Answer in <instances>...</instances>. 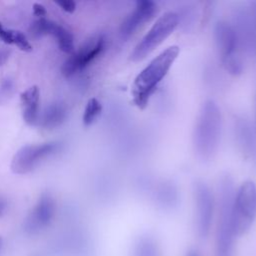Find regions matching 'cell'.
Segmentation results:
<instances>
[{
    "label": "cell",
    "mask_w": 256,
    "mask_h": 256,
    "mask_svg": "<svg viewBox=\"0 0 256 256\" xmlns=\"http://www.w3.org/2000/svg\"><path fill=\"white\" fill-rule=\"evenodd\" d=\"M67 117V109L63 103L55 102L50 104L41 119V126L45 129H54L64 123Z\"/></svg>",
    "instance_id": "5bb4252c"
},
{
    "label": "cell",
    "mask_w": 256,
    "mask_h": 256,
    "mask_svg": "<svg viewBox=\"0 0 256 256\" xmlns=\"http://www.w3.org/2000/svg\"><path fill=\"white\" fill-rule=\"evenodd\" d=\"M0 248H1V237H0Z\"/></svg>",
    "instance_id": "484cf974"
},
{
    "label": "cell",
    "mask_w": 256,
    "mask_h": 256,
    "mask_svg": "<svg viewBox=\"0 0 256 256\" xmlns=\"http://www.w3.org/2000/svg\"><path fill=\"white\" fill-rule=\"evenodd\" d=\"M187 256H199V255H198L196 252H193V251H192V252H190Z\"/></svg>",
    "instance_id": "cb8c5ba5"
},
{
    "label": "cell",
    "mask_w": 256,
    "mask_h": 256,
    "mask_svg": "<svg viewBox=\"0 0 256 256\" xmlns=\"http://www.w3.org/2000/svg\"><path fill=\"white\" fill-rule=\"evenodd\" d=\"M157 5L150 0H139L134 9L125 17L120 25V35L123 39L130 37L141 25L149 21L155 12Z\"/></svg>",
    "instance_id": "8fae6325"
},
{
    "label": "cell",
    "mask_w": 256,
    "mask_h": 256,
    "mask_svg": "<svg viewBox=\"0 0 256 256\" xmlns=\"http://www.w3.org/2000/svg\"><path fill=\"white\" fill-rule=\"evenodd\" d=\"M105 48V38L102 35H96L87 40L78 51L63 63L61 72L64 77L69 78L74 74L85 69L93 60H95Z\"/></svg>",
    "instance_id": "ba28073f"
},
{
    "label": "cell",
    "mask_w": 256,
    "mask_h": 256,
    "mask_svg": "<svg viewBox=\"0 0 256 256\" xmlns=\"http://www.w3.org/2000/svg\"><path fill=\"white\" fill-rule=\"evenodd\" d=\"M51 35H53L55 37L58 47L62 52L66 53V54L73 53L74 37H73V34L68 29L55 23L53 30L51 32Z\"/></svg>",
    "instance_id": "2e32d148"
},
{
    "label": "cell",
    "mask_w": 256,
    "mask_h": 256,
    "mask_svg": "<svg viewBox=\"0 0 256 256\" xmlns=\"http://www.w3.org/2000/svg\"><path fill=\"white\" fill-rule=\"evenodd\" d=\"M54 25L55 23L53 21L47 20L45 18H38L30 26L31 36L34 38H40L48 34L51 35Z\"/></svg>",
    "instance_id": "d6986e66"
},
{
    "label": "cell",
    "mask_w": 256,
    "mask_h": 256,
    "mask_svg": "<svg viewBox=\"0 0 256 256\" xmlns=\"http://www.w3.org/2000/svg\"><path fill=\"white\" fill-rule=\"evenodd\" d=\"M235 191L229 175H223L218 184L219 218L217 228V256H231L234 231L232 223V209Z\"/></svg>",
    "instance_id": "3957f363"
},
{
    "label": "cell",
    "mask_w": 256,
    "mask_h": 256,
    "mask_svg": "<svg viewBox=\"0 0 256 256\" xmlns=\"http://www.w3.org/2000/svg\"><path fill=\"white\" fill-rule=\"evenodd\" d=\"M232 26L237 33L243 52L256 58V2H249L246 7L238 9Z\"/></svg>",
    "instance_id": "9c48e42d"
},
{
    "label": "cell",
    "mask_w": 256,
    "mask_h": 256,
    "mask_svg": "<svg viewBox=\"0 0 256 256\" xmlns=\"http://www.w3.org/2000/svg\"><path fill=\"white\" fill-rule=\"evenodd\" d=\"M7 208V201L3 197H0V217L3 215Z\"/></svg>",
    "instance_id": "603a6c76"
},
{
    "label": "cell",
    "mask_w": 256,
    "mask_h": 256,
    "mask_svg": "<svg viewBox=\"0 0 256 256\" xmlns=\"http://www.w3.org/2000/svg\"><path fill=\"white\" fill-rule=\"evenodd\" d=\"M32 8H33V14L38 18H45V16L47 15L46 8L40 3H34Z\"/></svg>",
    "instance_id": "7402d4cb"
},
{
    "label": "cell",
    "mask_w": 256,
    "mask_h": 256,
    "mask_svg": "<svg viewBox=\"0 0 256 256\" xmlns=\"http://www.w3.org/2000/svg\"><path fill=\"white\" fill-rule=\"evenodd\" d=\"M102 112V105L96 98H91L88 100L84 113H83V124L85 126H90L96 122Z\"/></svg>",
    "instance_id": "e0dca14e"
},
{
    "label": "cell",
    "mask_w": 256,
    "mask_h": 256,
    "mask_svg": "<svg viewBox=\"0 0 256 256\" xmlns=\"http://www.w3.org/2000/svg\"><path fill=\"white\" fill-rule=\"evenodd\" d=\"M55 4L58 5L63 11L67 13H73L76 9V3L71 0H60L55 1Z\"/></svg>",
    "instance_id": "44dd1931"
},
{
    "label": "cell",
    "mask_w": 256,
    "mask_h": 256,
    "mask_svg": "<svg viewBox=\"0 0 256 256\" xmlns=\"http://www.w3.org/2000/svg\"><path fill=\"white\" fill-rule=\"evenodd\" d=\"M55 213V203L48 194H43L25 221V230L37 233L46 228L52 221Z\"/></svg>",
    "instance_id": "7c38bea8"
},
{
    "label": "cell",
    "mask_w": 256,
    "mask_h": 256,
    "mask_svg": "<svg viewBox=\"0 0 256 256\" xmlns=\"http://www.w3.org/2000/svg\"><path fill=\"white\" fill-rule=\"evenodd\" d=\"M60 147L61 145L57 142L23 146L13 156L11 169L15 174H27L34 170L44 159L55 154Z\"/></svg>",
    "instance_id": "52a82bcc"
},
{
    "label": "cell",
    "mask_w": 256,
    "mask_h": 256,
    "mask_svg": "<svg viewBox=\"0 0 256 256\" xmlns=\"http://www.w3.org/2000/svg\"><path fill=\"white\" fill-rule=\"evenodd\" d=\"M0 41L4 42L5 44L15 45L21 51H24V52L32 51V45L30 44V42L22 32L17 30L5 29L1 23H0Z\"/></svg>",
    "instance_id": "9a60e30c"
},
{
    "label": "cell",
    "mask_w": 256,
    "mask_h": 256,
    "mask_svg": "<svg viewBox=\"0 0 256 256\" xmlns=\"http://www.w3.org/2000/svg\"><path fill=\"white\" fill-rule=\"evenodd\" d=\"M134 256H160V254L155 241L149 237H143L135 246Z\"/></svg>",
    "instance_id": "ac0fdd59"
},
{
    "label": "cell",
    "mask_w": 256,
    "mask_h": 256,
    "mask_svg": "<svg viewBox=\"0 0 256 256\" xmlns=\"http://www.w3.org/2000/svg\"><path fill=\"white\" fill-rule=\"evenodd\" d=\"M20 103L24 121L30 126H35L39 120L40 92L38 87L31 86L23 91L20 94Z\"/></svg>",
    "instance_id": "4fadbf2b"
},
{
    "label": "cell",
    "mask_w": 256,
    "mask_h": 256,
    "mask_svg": "<svg viewBox=\"0 0 256 256\" xmlns=\"http://www.w3.org/2000/svg\"><path fill=\"white\" fill-rule=\"evenodd\" d=\"M14 82L10 78H6L0 85V103H5L13 94Z\"/></svg>",
    "instance_id": "ffe728a7"
},
{
    "label": "cell",
    "mask_w": 256,
    "mask_h": 256,
    "mask_svg": "<svg viewBox=\"0 0 256 256\" xmlns=\"http://www.w3.org/2000/svg\"><path fill=\"white\" fill-rule=\"evenodd\" d=\"M214 39L224 68L232 75L240 74L243 70V49L232 24L218 22L214 28Z\"/></svg>",
    "instance_id": "277c9868"
},
{
    "label": "cell",
    "mask_w": 256,
    "mask_h": 256,
    "mask_svg": "<svg viewBox=\"0 0 256 256\" xmlns=\"http://www.w3.org/2000/svg\"><path fill=\"white\" fill-rule=\"evenodd\" d=\"M256 218V185L252 181L244 182L235 192L232 223L234 235H242L249 230Z\"/></svg>",
    "instance_id": "8992f818"
},
{
    "label": "cell",
    "mask_w": 256,
    "mask_h": 256,
    "mask_svg": "<svg viewBox=\"0 0 256 256\" xmlns=\"http://www.w3.org/2000/svg\"><path fill=\"white\" fill-rule=\"evenodd\" d=\"M179 54L178 46H170L153 58L150 63L136 76L133 86V102L141 109L145 108L151 95L167 75Z\"/></svg>",
    "instance_id": "6da1fadb"
},
{
    "label": "cell",
    "mask_w": 256,
    "mask_h": 256,
    "mask_svg": "<svg viewBox=\"0 0 256 256\" xmlns=\"http://www.w3.org/2000/svg\"><path fill=\"white\" fill-rule=\"evenodd\" d=\"M179 25V15L174 11H169L161 15L152 25L149 31L138 42L130 54L133 62L141 61L163 43Z\"/></svg>",
    "instance_id": "5b68a950"
},
{
    "label": "cell",
    "mask_w": 256,
    "mask_h": 256,
    "mask_svg": "<svg viewBox=\"0 0 256 256\" xmlns=\"http://www.w3.org/2000/svg\"><path fill=\"white\" fill-rule=\"evenodd\" d=\"M196 204V226L198 234L206 237L210 231L214 211V198L208 185L198 181L194 185Z\"/></svg>",
    "instance_id": "30bf717a"
},
{
    "label": "cell",
    "mask_w": 256,
    "mask_h": 256,
    "mask_svg": "<svg viewBox=\"0 0 256 256\" xmlns=\"http://www.w3.org/2000/svg\"><path fill=\"white\" fill-rule=\"evenodd\" d=\"M255 126H256V108H255Z\"/></svg>",
    "instance_id": "d4e9b609"
},
{
    "label": "cell",
    "mask_w": 256,
    "mask_h": 256,
    "mask_svg": "<svg viewBox=\"0 0 256 256\" xmlns=\"http://www.w3.org/2000/svg\"><path fill=\"white\" fill-rule=\"evenodd\" d=\"M221 129L220 109L214 101L208 100L201 107L193 132V146L199 158L209 160L215 155L219 146Z\"/></svg>",
    "instance_id": "7a4b0ae2"
}]
</instances>
